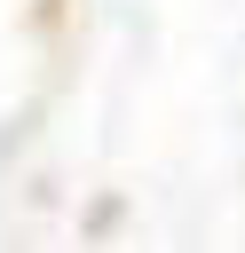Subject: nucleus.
Instances as JSON below:
<instances>
[{
  "label": "nucleus",
  "instance_id": "nucleus-1",
  "mask_svg": "<svg viewBox=\"0 0 245 253\" xmlns=\"http://www.w3.org/2000/svg\"><path fill=\"white\" fill-rule=\"evenodd\" d=\"M87 229H95V237H111V229H119V198H95V213H87Z\"/></svg>",
  "mask_w": 245,
  "mask_h": 253
}]
</instances>
